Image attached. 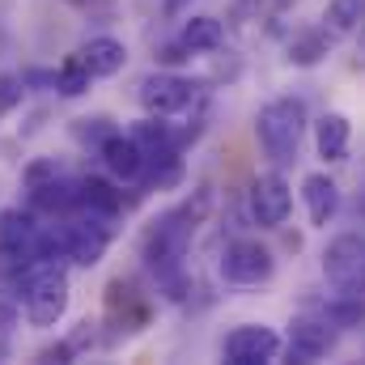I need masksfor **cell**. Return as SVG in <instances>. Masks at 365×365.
<instances>
[{"mask_svg": "<svg viewBox=\"0 0 365 365\" xmlns=\"http://www.w3.org/2000/svg\"><path fill=\"white\" fill-rule=\"evenodd\" d=\"M238 4H264V0H238Z\"/></svg>", "mask_w": 365, "mask_h": 365, "instance_id": "32", "label": "cell"}, {"mask_svg": "<svg viewBox=\"0 0 365 365\" xmlns=\"http://www.w3.org/2000/svg\"><path fill=\"white\" fill-rule=\"evenodd\" d=\"M314 153L323 162H349V149H353V119L344 110H323L314 123Z\"/></svg>", "mask_w": 365, "mask_h": 365, "instance_id": "14", "label": "cell"}, {"mask_svg": "<svg viewBox=\"0 0 365 365\" xmlns=\"http://www.w3.org/2000/svg\"><path fill=\"white\" fill-rule=\"evenodd\" d=\"M68 302H73V284H68L64 264L38 259L17 276V306H21L26 323L38 331H51L68 314Z\"/></svg>", "mask_w": 365, "mask_h": 365, "instance_id": "2", "label": "cell"}, {"mask_svg": "<svg viewBox=\"0 0 365 365\" xmlns=\"http://www.w3.org/2000/svg\"><path fill=\"white\" fill-rule=\"evenodd\" d=\"M17 323H21V306H17L13 297H0V336L13 331Z\"/></svg>", "mask_w": 365, "mask_h": 365, "instance_id": "28", "label": "cell"}, {"mask_svg": "<svg viewBox=\"0 0 365 365\" xmlns=\"http://www.w3.org/2000/svg\"><path fill=\"white\" fill-rule=\"evenodd\" d=\"M21 102H26V86H21V77H17V73H0V119L13 115Z\"/></svg>", "mask_w": 365, "mask_h": 365, "instance_id": "25", "label": "cell"}, {"mask_svg": "<svg viewBox=\"0 0 365 365\" xmlns=\"http://www.w3.org/2000/svg\"><path fill=\"white\" fill-rule=\"evenodd\" d=\"M34 230L38 217L30 208H0V264L17 276L34 264Z\"/></svg>", "mask_w": 365, "mask_h": 365, "instance_id": "9", "label": "cell"}, {"mask_svg": "<svg viewBox=\"0 0 365 365\" xmlns=\"http://www.w3.org/2000/svg\"><path fill=\"white\" fill-rule=\"evenodd\" d=\"M60 225H64V259L77 268H98L115 242V217L73 212V217H60Z\"/></svg>", "mask_w": 365, "mask_h": 365, "instance_id": "5", "label": "cell"}, {"mask_svg": "<svg viewBox=\"0 0 365 365\" xmlns=\"http://www.w3.org/2000/svg\"><path fill=\"white\" fill-rule=\"evenodd\" d=\"M361 17H365V0H327V9H323V21H327L331 34H353L361 26Z\"/></svg>", "mask_w": 365, "mask_h": 365, "instance_id": "23", "label": "cell"}, {"mask_svg": "<svg viewBox=\"0 0 365 365\" xmlns=\"http://www.w3.org/2000/svg\"><path fill=\"white\" fill-rule=\"evenodd\" d=\"M289 4H297V0H276L272 9H276V13H280V9H289Z\"/></svg>", "mask_w": 365, "mask_h": 365, "instance_id": "31", "label": "cell"}, {"mask_svg": "<svg viewBox=\"0 0 365 365\" xmlns=\"http://www.w3.org/2000/svg\"><path fill=\"white\" fill-rule=\"evenodd\" d=\"M175 38H179L191 56H208V51H217V47L225 43V26H221V17H212V13H195V17H187L179 26Z\"/></svg>", "mask_w": 365, "mask_h": 365, "instance_id": "21", "label": "cell"}, {"mask_svg": "<svg viewBox=\"0 0 365 365\" xmlns=\"http://www.w3.org/2000/svg\"><path fill=\"white\" fill-rule=\"evenodd\" d=\"M73 140L81 145V149H98L110 132H119V123L110 119V115H81V119H73Z\"/></svg>", "mask_w": 365, "mask_h": 365, "instance_id": "24", "label": "cell"}, {"mask_svg": "<svg viewBox=\"0 0 365 365\" xmlns=\"http://www.w3.org/2000/svg\"><path fill=\"white\" fill-rule=\"evenodd\" d=\"M153 60H162V64H187V60H191V51L182 47L179 38H170V43H162V47H158V56H153Z\"/></svg>", "mask_w": 365, "mask_h": 365, "instance_id": "27", "label": "cell"}, {"mask_svg": "<svg viewBox=\"0 0 365 365\" xmlns=\"http://www.w3.org/2000/svg\"><path fill=\"white\" fill-rule=\"evenodd\" d=\"M340 340V327H331L319 310H306L289 323V361H323Z\"/></svg>", "mask_w": 365, "mask_h": 365, "instance_id": "11", "label": "cell"}, {"mask_svg": "<svg viewBox=\"0 0 365 365\" xmlns=\"http://www.w3.org/2000/svg\"><path fill=\"white\" fill-rule=\"evenodd\" d=\"M247 208H251V221L259 230H280L289 221V212H293V187H289V179L280 170L259 175L251 182V191H247Z\"/></svg>", "mask_w": 365, "mask_h": 365, "instance_id": "8", "label": "cell"}, {"mask_svg": "<svg viewBox=\"0 0 365 365\" xmlns=\"http://www.w3.org/2000/svg\"><path fill=\"white\" fill-rule=\"evenodd\" d=\"M212 212V187H195L182 204L166 208L162 217H153L140 234V259L145 268L158 276V284L166 289L170 302H179L182 289H187V276H182V259L191 251V238L195 230L208 221Z\"/></svg>", "mask_w": 365, "mask_h": 365, "instance_id": "1", "label": "cell"}, {"mask_svg": "<svg viewBox=\"0 0 365 365\" xmlns=\"http://www.w3.org/2000/svg\"><path fill=\"white\" fill-rule=\"evenodd\" d=\"M331 47H336V34H331L327 26H306V30H297V34L289 38L284 60H289L293 68H314V64H323V60L331 56Z\"/></svg>", "mask_w": 365, "mask_h": 365, "instance_id": "20", "label": "cell"}, {"mask_svg": "<svg viewBox=\"0 0 365 365\" xmlns=\"http://www.w3.org/2000/svg\"><path fill=\"white\" fill-rule=\"evenodd\" d=\"M77 212L93 217H119L123 212V191L102 175H81L77 179Z\"/></svg>", "mask_w": 365, "mask_h": 365, "instance_id": "19", "label": "cell"}, {"mask_svg": "<svg viewBox=\"0 0 365 365\" xmlns=\"http://www.w3.org/2000/svg\"><path fill=\"white\" fill-rule=\"evenodd\" d=\"M187 175V166H182V149H149L145 153V162H140V187H149V191H175Z\"/></svg>", "mask_w": 365, "mask_h": 365, "instance_id": "18", "label": "cell"}, {"mask_svg": "<svg viewBox=\"0 0 365 365\" xmlns=\"http://www.w3.org/2000/svg\"><path fill=\"white\" fill-rule=\"evenodd\" d=\"M26 208L34 217H73L77 212V179L73 175H51L47 182H38L34 191H26Z\"/></svg>", "mask_w": 365, "mask_h": 365, "instance_id": "13", "label": "cell"}, {"mask_svg": "<svg viewBox=\"0 0 365 365\" xmlns=\"http://www.w3.org/2000/svg\"><path fill=\"white\" fill-rule=\"evenodd\" d=\"M106 166V175L115 182H136L140 179V162H145V149L128 136V132H110L98 149H93Z\"/></svg>", "mask_w": 365, "mask_h": 365, "instance_id": "16", "label": "cell"}, {"mask_svg": "<svg viewBox=\"0 0 365 365\" xmlns=\"http://www.w3.org/2000/svg\"><path fill=\"white\" fill-rule=\"evenodd\" d=\"M38 361H77V353H73V344H68V340H60V344L43 349V353H38Z\"/></svg>", "mask_w": 365, "mask_h": 365, "instance_id": "29", "label": "cell"}, {"mask_svg": "<svg viewBox=\"0 0 365 365\" xmlns=\"http://www.w3.org/2000/svg\"><path fill=\"white\" fill-rule=\"evenodd\" d=\"M323 280L336 289V293H361L365 284V242L357 230H344L336 234L327 247H323Z\"/></svg>", "mask_w": 365, "mask_h": 365, "instance_id": "7", "label": "cell"}, {"mask_svg": "<svg viewBox=\"0 0 365 365\" xmlns=\"http://www.w3.org/2000/svg\"><path fill=\"white\" fill-rule=\"evenodd\" d=\"M182 4H187V0H166V9H162V13H166V17H179Z\"/></svg>", "mask_w": 365, "mask_h": 365, "instance_id": "30", "label": "cell"}, {"mask_svg": "<svg viewBox=\"0 0 365 365\" xmlns=\"http://www.w3.org/2000/svg\"><path fill=\"white\" fill-rule=\"evenodd\" d=\"M77 56L86 60V68H90V77H119L123 68H128V47H123V38H115V34H93L86 38L81 47H77Z\"/></svg>", "mask_w": 365, "mask_h": 365, "instance_id": "17", "label": "cell"}, {"mask_svg": "<svg viewBox=\"0 0 365 365\" xmlns=\"http://www.w3.org/2000/svg\"><path fill=\"white\" fill-rule=\"evenodd\" d=\"M93 77L90 68H86V60L73 51V56H64V64L51 73V90L60 93V98H81V93H90Z\"/></svg>", "mask_w": 365, "mask_h": 365, "instance_id": "22", "label": "cell"}, {"mask_svg": "<svg viewBox=\"0 0 365 365\" xmlns=\"http://www.w3.org/2000/svg\"><path fill=\"white\" fill-rule=\"evenodd\" d=\"M302 204H306V217L314 230H327L340 212V182L331 179L327 170H314L302 179Z\"/></svg>", "mask_w": 365, "mask_h": 365, "instance_id": "15", "label": "cell"}, {"mask_svg": "<svg viewBox=\"0 0 365 365\" xmlns=\"http://www.w3.org/2000/svg\"><path fill=\"white\" fill-rule=\"evenodd\" d=\"M306 128H310V115H306L302 98H272L255 115V140H259V149L272 166H293L297 162Z\"/></svg>", "mask_w": 365, "mask_h": 365, "instance_id": "3", "label": "cell"}, {"mask_svg": "<svg viewBox=\"0 0 365 365\" xmlns=\"http://www.w3.org/2000/svg\"><path fill=\"white\" fill-rule=\"evenodd\" d=\"M221 280L230 284H242V289H255V284H268L276 276V251L264 247L259 238H234L225 251H221Z\"/></svg>", "mask_w": 365, "mask_h": 365, "instance_id": "6", "label": "cell"}, {"mask_svg": "<svg viewBox=\"0 0 365 365\" xmlns=\"http://www.w3.org/2000/svg\"><path fill=\"white\" fill-rule=\"evenodd\" d=\"M153 310H149V297L136 289V280L128 276H115L106 284V323H115V336H132L140 327H149Z\"/></svg>", "mask_w": 365, "mask_h": 365, "instance_id": "12", "label": "cell"}, {"mask_svg": "<svg viewBox=\"0 0 365 365\" xmlns=\"http://www.w3.org/2000/svg\"><path fill=\"white\" fill-rule=\"evenodd\" d=\"M200 98H204V81L182 77V73H170V68L149 73V77H140V86H136L140 110H145V115H162V119H175L182 110H191Z\"/></svg>", "mask_w": 365, "mask_h": 365, "instance_id": "4", "label": "cell"}, {"mask_svg": "<svg viewBox=\"0 0 365 365\" xmlns=\"http://www.w3.org/2000/svg\"><path fill=\"white\" fill-rule=\"evenodd\" d=\"M280 336L268 323H238L225 340H221V357L230 365H268L280 357Z\"/></svg>", "mask_w": 365, "mask_h": 365, "instance_id": "10", "label": "cell"}, {"mask_svg": "<svg viewBox=\"0 0 365 365\" xmlns=\"http://www.w3.org/2000/svg\"><path fill=\"white\" fill-rule=\"evenodd\" d=\"M51 175H60V166H56V158H34L26 170H21V191H34L38 182H47Z\"/></svg>", "mask_w": 365, "mask_h": 365, "instance_id": "26", "label": "cell"}]
</instances>
